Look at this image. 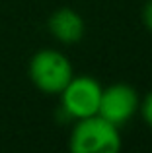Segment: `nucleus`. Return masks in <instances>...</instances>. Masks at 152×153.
Returning <instances> with one entry per match:
<instances>
[{
	"mask_svg": "<svg viewBox=\"0 0 152 153\" xmlns=\"http://www.w3.org/2000/svg\"><path fill=\"white\" fill-rule=\"evenodd\" d=\"M123 140L117 126L99 114L74 120L68 138V153H121Z\"/></svg>",
	"mask_w": 152,
	"mask_h": 153,
	"instance_id": "obj_1",
	"label": "nucleus"
},
{
	"mask_svg": "<svg viewBox=\"0 0 152 153\" xmlns=\"http://www.w3.org/2000/svg\"><path fill=\"white\" fill-rule=\"evenodd\" d=\"M31 83L45 95H59L74 76L70 58L59 49H41L33 52L27 64Z\"/></svg>",
	"mask_w": 152,
	"mask_h": 153,
	"instance_id": "obj_2",
	"label": "nucleus"
},
{
	"mask_svg": "<svg viewBox=\"0 0 152 153\" xmlns=\"http://www.w3.org/2000/svg\"><path fill=\"white\" fill-rule=\"evenodd\" d=\"M103 85L92 76H72L66 87L59 93L61 112L66 120H80L98 114Z\"/></svg>",
	"mask_w": 152,
	"mask_h": 153,
	"instance_id": "obj_3",
	"label": "nucleus"
},
{
	"mask_svg": "<svg viewBox=\"0 0 152 153\" xmlns=\"http://www.w3.org/2000/svg\"><path fill=\"white\" fill-rule=\"evenodd\" d=\"M138 105H141L138 91L131 83L117 82L102 89L98 114L113 126L121 128L129 120H133L135 114H138Z\"/></svg>",
	"mask_w": 152,
	"mask_h": 153,
	"instance_id": "obj_4",
	"label": "nucleus"
},
{
	"mask_svg": "<svg viewBox=\"0 0 152 153\" xmlns=\"http://www.w3.org/2000/svg\"><path fill=\"white\" fill-rule=\"evenodd\" d=\"M49 35L61 45H76L86 35V19L78 10L70 6H61L49 16L47 19Z\"/></svg>",
	"mask_w": 152,
	"mask_h": 153,
	"instance_id": "obj_5",
	"label": "nucleus"
},
{
	"mask_svg": "<svg viewBox=\"0 0 152 153\" xmlns=\"http://www.w3.org/2000/svg\"><path fill=\"white\" fill-rule=\"evenodd\" d=\"M138 114H141L142 122L152 130V91L141 97V105H138Z\"/></svg>",
	"mask_w": 152,
	"mask_h": 153,
	"instance_id": "obj_6",
	"label": "nucleus"
},
{
	"mask_svg": "<svg viewBox=\"0 0 152 153\" xmlns=\"http://www.w3.org/2000/svg\"><path fill=\"white\" fill-rule=\"evenodd\" d=\"M141 19H142V25L152 33V0H146L144 6L141 10Z\"/></svg>",
	"mask_w": 152,
	"mask_h": 153,
	"instance_id": "obj_7",
	"label": "nucleus"
}]
</instances>
